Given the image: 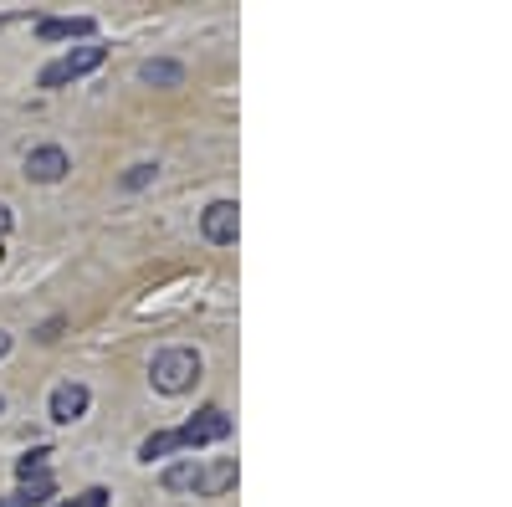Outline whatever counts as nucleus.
Listing matches in <instances>:
<instances>
[{"mask_svg":"<svg viewBox=\"0 0 512 507\" xmlns=\"http://www.w3.org/2000/svg\"><path fill=\"white\" fill-rule=\"evenodd\" d=\"M195 477H200L195 461H180V467L164 472V487H169V492H195Z\"/></svg>","mask_w":512,"mask_h":507,"instance_id":"obj_11","label":"nucleus"},{"mask_svg":"<svg viewBox=\"0 0 512 507\" xmlns=\"http://www.w3.org/2000/svg\"><path fill=\"white\" fill-rule=\"evenodd\" d=\"M88 405H93V390L88 385H57L52 390V420H62V426H67V420H82V415H88Z\"/></svg>","mask_w":512,"mask_h":507,"instance_id":"obj_6","label":"nucleus"},{"mask_svg":"<svg viewBox=\"0 0 512 507\" xmlns=\"http://www.w3.org/2000/svg\"><path fill=\"white\" fill-rule=\"evenodd\" d=\"M103 57H108V47H98V41H88V47H72L62 62L41 67V88H62V82H72V77H82V72L103 67Z\"/></svg>","mask_w":512,"mask_h":507,"instance_id":"obj_3","label":"nucleus"},{"mask_svg":"<svg viewBox=\"0 0 512 507\" xmlns=\"http://www.w3.org/2000/svg\"><path fill=\"white\" fill-rule=\"evenodd\" d=\"M0 507H26V502H21V497L11 492V497H0Z\"/></svg>","mask_w":512,"mask_h":507,"instance_id":"obj_19","label":"nucleus"},{"mask_svg":"<svg viewBox=\"0 0 512 507\" xmlns=\"http://www.w3.org/2000/svg\"><path fill=\"white\" fill-rule=\"evenodd\" d=\"M0 410H6V400H0Z\"/></svg>","mask_w":512,"mask_h":507,"instance_id":"obj_20","label":"nucleus"},{"mask_svg":"<svg viewBox=\"0 0 512 507\" xmlns=\"http://www.w3.org/2000/svg\"><path fill=\"white\" fill-rule=\"evenodd\" d=\"M231 487H236V461H231V456L210 461V467H200V477H195V492H200V497H221V492H231Z\"/></svg>","mask_w":512,"mask_h":507,"instance_id":"obj_7","label":"nucleus"},{"mask_svg":"<svg viewBox=\"0 0 512 507\" xmlns=\"http://www.w3.org/2000/svg\"><path fill=\"white\" fill-rule=\"evenodd\" d=\"M47 456H52L47 446H36V451H26V456L16 461V477H21V482H36V477H47Z\"/></svg>","mask_w":512,"mask_h":507,"instance_id":"obj_10","label":"nucleus"},{"mask_svg":"<svg viewBox=\"0 0 512 507\" xmlns=\"http://www.w3.org/2000/svg\"><path fill=\"white\" fill-rule=\"evenodd\" d=\"M200 231H205V241H216V246H231V241H236V231H241L236 200H216V205H205V216H200Z\"/></svg>","mask_w":512,"mask_h":507,"instance_id":"obj_4","label":"nucleus"},{"mask_svg":"<svg viewBox=\"0 0 512 507\" xmlns=\"http://www.w3.org/2000/svg\"><path fill=\"white\" fill-rule=\"evenodd\" d=\"M231 436V415L221 405H205L195 420H185V426L175 431L180 451H195V446H210V441H226Z\"/></svg>","mask_w":512,"mask_h":507,"instance_id":"obj_2","label":"nucleus"},{"mask_svg":"<svg viewBox=\"0 0 512 507\" xmlns=\"http://www.w3.org/2000/svg\"><path fill=\"white\" fill-rule=\"evenodd\" d=\"M26 507H41V502H52V477H36V482H21V492H16Z\"/></svg>","mask_w":512,"mask_h":507,"instance_id":"obj_13","label":"nucleus"},{"mask_svg":"<svg viewBox=\"0 0 512 507\" xmlns=\"http://www.w3.org/2000/svg\"><path fill=\"white\" fill-rule=\"evenodd\" d=\"M169 451H180V441H175V431H154L144 446H139V456L144 461H154V456H169Z\"/></svg>","mask_w":512,"mask_h":507,"instance_id":"obj_12","label":"nucleus"},{"mask_svg":"<svg viewBox=\"0 0 512 507\" xmlns=\"http://www.w3.org/2000/svg\"><path fill=\"white\" fill-rule=\"evenodd\" d=\"M62 507H108V492H103V487H88L82 497H72V502H62Z\"/></svg>","mask_w":512,"mask_h":507,"instance_id":"obj_15","label":"nucleus"},{"mask_svg":"<svg viewBox=\"0 0 512 507\" xmlns=\"http://www.w3.org/2000/svg\"><path fill=\"white\" fill-rule=\"evenodd\" d=\"M6 354H11V333H6V328H0V359H6Z\"/></svg>","mask_w":512,"mask_h":507,"instance_id":"obj_18","label":"nucleus"},{"mask_svg":"<svg viewBox=\"0 0 512 507\" xmlns=\"http://www.w3.org/2000/svg\"><path fill=\"white\" fill-rule=\"evenodd\" d=\"M57 333H62V318H52V323H41V333H36V338H41V344H52Z\"/></svg>","mask_w":512,"mask_h":507,"instance_id":"obj_16","label":"nucleus"},{"mask_svg":"<svg viewBox=\"0 0 512 507\" xmlns=\"http://www.w3.org/2000/svg\"><path fill=\"white\" fill-rule=\"evenodd\" d=\"M6 231H11V210H6V205H0V236H6Z\"/></svg>","mask_w":512,"mask_h":507,"instance_id":"obj_17","label":"nucleus"},{"mask_svg":"<svg viewBox=\"0 0 512 507\" xmlns=\"http://www.w3.org/2000/svg\"><path fill=\"white\" fill-rule=\"evenodd\" d=\"M139 77H144V82H154V88H180V82H185V67H180V62L154 57V62H144V67H139Z\"/></svg>","mask_w":512,"mask_h":507,"instance_id":"obj_9","label":"nucleus"},{"mask_svg":"<svg viewBox=\"0 0 512 507\" xmlns=\"http://www.w3.org/2000/svg\"><path fill=\"white\" fill-rule=\"evenodd\" d=\"M154 175H159V164H134V169L123 175V190H144Z\"/></svg>","mask_w":512,"mask_h":507,"instance_id":"obj_14","label":"nucleus"},{"mask_svg":"<svg viewBox=\"0 0 512 507\" xmlns=\"http://www.w3.org/2000/svg\"><path fill=\"white\" fill-rule=\"evenodd\" d=\"M67 169H72L67 164V149H57V144H41V149L26 154V180H36V185H57Z\"/></svg>","mask_w":512,"mask_h":507,"instance_id":"obj_5","label":"nucleus"},{"mask_svg":"<svg viewBox=\"0 0 512 507\" xmlns=\"http://www.w3.org/2000/svg\"><path fill=\"white\" fill-rule=\"evenodd\" d=\"M149 379H154L159 395H185L200 379V354L195 349H164V354H154Z\"/></svg>","mask_w":512,"mask_h":507,"instance_id":"obj_1","label":"nucleus"},{"mask_svg":"<svg viewBox=\"0 0 512 507\" xmlns=\"http://www.w3.org/2000/svg\"><path fill=\"white\" fill-rule=\"evenodd\" d=\"M41 41H67V36H93V16H47L36 26Z\"/></svg>","mask_w":512,"mask_h":507,"instance_id":"obj_8","label":"nucleus"}]
</instances>
